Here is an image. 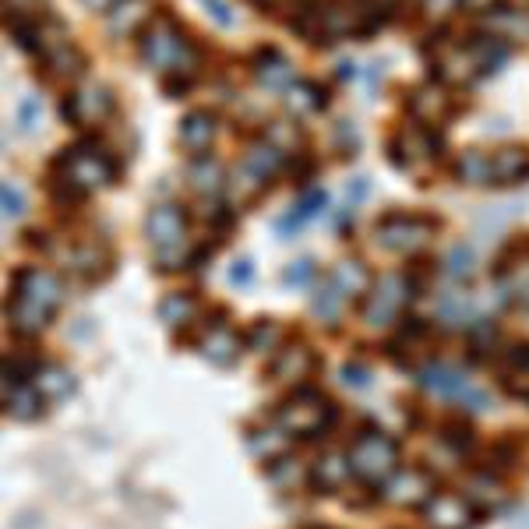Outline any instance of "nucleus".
Returning a JSON list of instances; mask_svg holds the SVG:
<instances>
[{
    "instance_id": "1",
    "label": "nucleus",
    "mask_w": 529,
    "mask_h": 529,
    "mask_svg": "<svg viewBox=\"0 0 529 529\" xmlns=\"http://www.w3.org/2000/svg\"><path fill=\"white\" fill-rule=\"evenodd\" d=\"M64 300V290H60V279L50 276L43 269H22L15 276V286H11V300H8V318L15 325V332L22 336H36L50 325L53 311Z\"/></svg>"
},
{
    "instance_id": "2",
    "label": "nucleus",
    "mask_w": 529,
    "mask_h": 529,
    "mask_svg": "<svg viewBox=\"0 0 529 529\" xmlns=\"http://www.w3.org/2000/svg\"><path fill=\"white\" fill-rule=\"evenodd\" d=\"M145 237L152 244V254L163 269H180L191 258V237H187V216L180 205L163 202L145 219Z\"/></svg>"
},
{
    "instance_id": "3",
    "label": "nucleus",
    "mask_w": 529,
    "mask_h": 529,
    "mask_svg": "<svg viewBox=\"0 0 529 529\" xmlns=\"http://www.w3.org/2000/svg\"><path fill=\"white\" fill-rule=\"evenodd\" d=\"M142 60L156 75H191L194 50L170 18H152V25L142 36Z\"/></svg>"
},
{
    "instance_id": "4",
    "label": "nucleus",
    "mask_w": 529,
    "mask_h": 529,
    "mask_svg": "<svg viewBox=\"0 0 529 529\" xmlns=\"http://www.w3.org/2000/svg\"><path fill=\"white\" fill-rule=\"evenodd\" d=\"M60 191L68 198H85V194H96L103 187L113 184V163L103 152L89 149V145H75L60 156Z\"/></svg>"
},
{
    "instance_id": "5",
    "label": "nucleus",
    "mask_w": 529,
    "mask_h": 529,
    "mask_svg": "<svg viewBox=\"0 0 529 529\" xmlns=\"http://www.w3.org/2000/svg\"><path fill=\"white\" fill-rule=\"evenodd\" d=\"M332 417L336 413H332V403H328L325 395H318L314 388H297L283 403L276 424L286 427L290 434H297V438H314V434H321L332 424Z\"/></svg>"
},
{
    "instance_id": "6",
    "label": "nucleus",
    "mask_w": 529,
    "mask_h": 529,
    "mask_svg": "<svg viewBox=\"0 0 529 529\" xmlns=\"http://www.w3.org/2000/svg\"><path fill=\"white\" fill-rule=\"evenodd\" d=\"M350 466L360 480H367V484H385L395 473V466H399V448H395V441L388 438V434L367 431L353 441Z\"/></svg>"
},
{
    "instance_id": "7",
    "label": "nucleus",
    "mask_w": 529,
    "mask_h": 529,
    "mask_svg": "<svg viewBox=\"0 0 529 529\" xmlns=\"http://www.w3.org/2000/svg\"><path fill=\"white\" fill-rule=\"evenodd\" d=\"M434 223L420 216H388L378 223V244L395 254H417L431 244Z\"/></svg>"
},
{
    "instance_id": "8",
    "label": "nucleus",
    "mask_w": 529,
    "mask_h": 529,
    "mask_svg": "<svg viewBox=\"0 0 529 529\" xmlns=\"http://www.w3.org/2000/svg\"><path fill=\"white\" fill-rule=\"evenodd\" d=\"M406 297H410V286H406L403 276H395V272L381 276L371 290V300H367V311H364L367 325H374V328L392 325V321L399 318V311H403Z\"/></svg>"
},
{
    "instance_id": "9",
    "label": "nucleus",
    "mask_w": 529,
    "mask_h": 529,
    "mask_svg": "<svg viewBox=\"0 0 529 529\" xmlns=\"http://www.w3.org/2000/svg\"><path fill=\"white\" fill-rule=\"evenodd\" d=\"M420 508L431 529H470L477 522V508L452 491H434Z\"/></svg>"
},
{
    "instance_id": "10",
    "label": "nucleus",
    "mask_w": 529,
    "mask_h": 529,
    "mask_svg": "<svg viewBox=\"0 0 529 529\" xmlns=\"http://www.w3.org/2000/svg\"><path fill=\"white\" fill-rule=\"evenodd\" d=\"M110 110H113L110 92H106L103 85H85V89H78L75 96L68 99L64 117H68L71 124H99L103 117H110Z\"/></svg>"
},
{
    "instance_id": "11",
    "label": "nucleus",
    "mask_w": 529,
    "mask_h": 529,
    "mask_svg": "<svg viewBox=\"0 0 529 529\" xmlns=\"http://www.w3.org/2000/svg\"><path fill=\"white\" fill-rule=\"evenodd\" d=\"M431 494V477L420 470H399L385 480V498L395 505H424Z\"/></svg>"
},
{
    "instance_id": "12",
    "label": "nucleus",
    "mask_w": 529,
    "mask_h": 529,
    "mask_svg": "<svg viewBox=\"0 0 529 529\" xmlns=\"http://www.w3.org/2000/svg\"><path fill=\"white\" fill-rule=\"evenodd\" d=\"M202 357L216 367H230L240 357V339L226 325H212L202 336Z\"/></svg>"
},
{
    "instance_id": "13",
    "label": "nucleus",
    "mask_w": 529,
    "mask_h": 529,
    "mask_svg": "<svg viewBox=\"0 0 529 529\" xmlns=\"http://www.w3.org/2000/svg\"><path fill=\"white\" fill-rule=\"evenodd\" d=\"M353 466H350V455L343 452H328L321 455L318 462H314V470H311V480L321 487V491H339V487L350 480Z\"/></svg>"
},
{
    "instance_id": "14",
    "label": "nucleus",
    "mask_w": 529,
    "mask_h": 529,
    "mask_svg": "<svg viewBox=\"0 0 529 529\" xmlns=\"http://www.w3.org/2000/svg\"><path fill=\"white\" fill-rule=\"evenodd\" d=\"M43 392L36 388V381H18L8 385V413L15 420H36L43 413Z\"/></svg>"
},
{
    "instance_id": "15",
    "label": "nucleus",
    "mask_w": 529,
    "mask_h": 529,
    "mask_svg": "<svg viewBox=\"0 0 529 529\" xmlns=\"http://www.w3.org/2000/svg\"><path fill=\"white\" fill-rule=\"evenodd\" d=\"M212 138H216V120L209 113H191L180 124V145L187 152H209Z\"/></svg>"
},
{
    "instance_id": "16",
    "label": "nucleus",
    "mask_w": 529,
    "mask_h": 529,
    "mask_svg": "<svg viewBox=\"0 0 529 529\" xmlns=\"http://www.w3.org/2000/svg\"><path fill=\"white\" fill-rule=\"evenodd\" d=\"M529 173V152L526 149H501L491 152V184H508L522 180Z\"/></svg>"
},
{
    "instance_id": "17",
    "label": "nucleus",
    "mask_w": 529,
    "mask_h": 529,
    "mask_svg": "<svg viewBox=\"0 0 529 529\" xmlns=\"http://www.w3.org/2000/svg\"><path fill=\"white\" fill-rule=\"evenodd\" d=\"M314 367H318V360H314L311 353L304 350V346H290V350L279 353L276 364H272V378H279V381H300V378H307Z\"/></svg>"
},
{
    "instance_id": "18",
    "label": "nucleus",
    "mask_w": 529,
    "mask_h": 529,
    "mask_svg": "<svg viewBox=\"0 0 529 529\" xmlns=\"http://www.w3.org/2000/svg\"><path fill=\"white\" fill-rule=\"evenodd\" d=\"M434 145L431 138H427V131H420V127H410V131H403L399 135V152H395V163H403V166H413L420 159H431L434 156Z\"/></svg>"
},
{
    "instance_id": "19",
    "label": "nucleus",
    "mask_w": 529,
    "mask_h": 529,
    "mask_svg": "<svg viewBox=\"0 0 529 529\" xmlns=\"http://www.w3.org/2000/svg\"><path fill=\"white\" fill-rule=\"evenodd\" d=\"M36 388L43 392L46 403H57V399H68L75 392V378H71L64 367H43L36 374Z\"/></svg>"
},
{
    "instance_id": "20",
    "label": "nucleus",
    "mask_w": 529,
    "mask_h": 529,
    "mask_svg": "<svg viewBox=\"0 0 529 529\" xmlns=\"http://www.w3.org/2000/svg\"><path fill=\"white\" fill-rule=\"evenodd\" d=\"M258 82H261V85H269V89H283V92H286V85H293L290 60L269 50L265 57L258 60Z\"/></svg>"
},
{
    "instance_id": "21",
    "label": "nucleus",
    "mask_w": 529,
    "mask_h": 529,
    "mask_svg": "<svg viewBox=\"0 0 529 529\" xmlns=\"http://www.w3.org/2000/svg\"><path fill=\"white\" fill-rule=\"evenodd\" d=\"M149 0H120L117 8H113L110 15V32L113 36H127V32L135 29L138 22H145V15H149Z\"/></svg>"
},
{
    "instance_id": "22",
    "label": "nucleus",
    "mask_w": 529,
    "mask_h": 529,
    "mask_svg": "<svg viewBox=\"0 0 529 529\" xmlns=\"http://www.w3.org/2000/svg\"><path fill=\"white\" fill-rule=\"evenodd\" d=\"M290 438H293V434L286 431V427H265V431H258V438H251V452L258 455V459L276 462L279 455L286 452Z\"/></svg>"
},
{
    "instance_id": "23",
    "label": "nucleus",
    "mask_w": 529,
    "mask_h": 529,
    "mask_svg": "<svg viewBox=\"0 0 529 529\" xmlns=\"http://www.w3.org/2000/svg\"><path fill=\"white\" fill-rule=\"evenodd\" d=\"M455 173H459L466 184H491V156L477 149H466L455 163Z\"/></svg>"
},
{
    "instance_id": "24",
    "label": "nucleus",
    "mask_w": 529,
    "mask_h": 529,
    "mask_svg": "<svg viewBox=\"0 0 529 529\" xmlns=\"http://www.w3.org/2000/svg\"><path fill=\"white\" fill-rule=\"evenodd\" d=\"M194 314H198V300L187 297V293H173L159 304V318L166 325H187V321H194Z\"/></svg>"
},
{
    "instance_id": "25",
    "label": "nucleus",
    "mask_w": 529,
    "mask_h": 529,
    "mask_svg": "<svg viewBox=\"0 0 529 529\" xmlns=\"http://www.w3.org/2000/svg\"><path fill=\"white\" fill-rule=\"evenodd\" d=\"M223 166L216 163V159H209V156H202L198 163L191 166V184H194V191H202V194H216L219 187H223Z\"/></svg>"
},
{
    "instance_id": "26",
    "label": "nucleus",
    "mask_w": 529,
    "mask_h": 529,
    "mask_svg": "<svg viewBox=\"0 0 529 529\" xmlns=\"http://www.w3.org/2000/svg\"><path fill=\"white\" fill-rule=\"evenodd\" d=\"M343 300H346V293L336 286V279H325V283H321V290L314 293L311 307H314V314H321L325 321H336V314H339V307H343Z\"/></svg>"
},
{
    "instance_id": "27",
    "label": "nucleus",
    "mask_w": 529,
    "mask_h": 529,
    "mask_svg": "<svg viewBox=\"0 0 529 529\" xmlns=\"http://www.w3.org/2000/svg\"><path fill=\"white\" fill-rule=\"evenodd\" d=\"M286 106L297 113H314L325 106V99H321V89H314V85H304V82H293L290 92H286Z\"/></svg>"
},
{
    "instance_id": "28",
    "label": "nucleus",
    "mask_w": 529,
    "mask_h": 529,
    "mask_svg": "<svg viewBox=\"0 0 529 529\" xmlns=\"http://www.w3.org/2000/svg\"><path fill=\"white\" fill-rule=\"evenodd\" d=\"M332 279H336V286L346 293V297H353V293H360V290L367 286V272L360 269L357 261H343V265H339L336 276H332Z\"/></svg>"
},
{
    "instance_id": "29",
    "label": "nucleus",
    "mask_w": 529,
    "mask_h": 529,
    "mask_svg": "<svg viewBox=\"0 0 529 529\" xmlns=\"http://www.w3.org/2000/svg\"><path fill=\"white\" fill-rule=\"evenodd\" d=\"M39 120H43V99L25 96L22 103H18V127H22V131H36Z\"/></svg>"
},
{
    "instance_id": "30",
    "label": "nucleus",
    "mask_w": 529,
    "mask_h": 529,
    "mask_svg": "<svg viewBox=\"0 0 529 529\" xmlns=\"http://www.w3.org/2000/svg\"><path fill=\"white\" fill-rule=\"evenodd\" d=\"M448 272L452 276H470L473 272V251L466 244L452 247V254H448Z\"/></svg>"
},
{
    "instance_id": "31",
    "label": "nucleus",
    "mask_w": 529,
    "mask_h": 529,
    "mask_svg": "<svg viewBox=\"0 0 529 529\" xmlns=\"http://www.w3.org/2000/svg\"><path fill=\"white\" fill-rule=\"evenodd\" d=\"M0 202H4V216H8V219H18L25 212V198H22V191H18L15 184H4V191H0Z\"/></svg>"
},
{
    "instance_id": "32",
    "label": "nucleus",
    "mask_w": 529,
    "mask_h": 529,
    "mask_svg": "<svg viewBox=\"0 0 529 529\" xmlns=\"http://www.w3.org/2000/svg\"><path fill=\"white\" fill-rule=\"evenodd\" d=\"M279 339V328L272 325V321H261L258 328H254V336H251V346L254 350H265L269 343H276Z\"/></svg>"
},
{
    "instance_id": "33",
    "label": "nucleus",
    "mask_w": 529,
    "mask_h": 529,
    "mask_svg": "<svg viewBox=\"0 0 529 529\" xmlns=\"http://www.w3.org/2000/svg\"><path fill=\"white\" fill-rule=\"evenodd\" d=\"M311 276H314V261H297V265L286 272V283H290V286H304Z\"/></svg>"
},
{
    "instance_id": "34",
    "label": "nucleus",
    "mask_w": 529,
    "mask_h": 529,
    "mask_svg": "<svg viewBox=\"0 0 529 529\" xmlns=\"http://www.w3.org/2000/svg\"><path fill=\"white\" fill-rule=\"evenodd\" d=\"M205 8H209V15L216 18L219 25H233V15H230V8H226L223 0H202Z\"/></svg>"
},
{
    "instance_id": "35",
    "label": "nucleus",
    "mask_w": 529,
    "mask_h": 529,
    "mask_svg": "<svg viewBox=\"0 0 529 529\" xmlns=\"http://www.w3.org/2000/svg\"><path fill=\"white\" fill-rule=\"evenodd\" d=\"M272 480H276V484H297V480H300V470H297V466H293V462H290V466H276V470H272Z\"/></svg>"
},
{
    "instance_id": "36",
    "label": "nucleus",
    "mask_w": 529,
    "mask_h": 529,
    "mask_svg": "<svg viewBox=\"0 0 529 529\" xmlns=\"http://www.w3.org/2000/svg\"><path fill=\"white\" fill-rule=\"evenodd\" d=\"M251 261H237V265H233V269H230V283H237V286H244L247 283V279H251Z\"/></svg>"
},
{
    "instance_id": "37",
    "label": "nucleus",
    "mask_w": 529,
    "mask_h": 529,
    "mask_svg": "<svg viewBox=\"0 0 529 529\" xmlns=\"http://www.w3.org/2000/svg\"><path fill=\"white\" fill-rule=\"evenodd\" d=\"M346 381H350V385H367V381H371V374L367 371H360V367H346Z\"/></svg>"
},
{
    "instance_id": "38",
    "label": "nucleus",
    "mask_w": 529,
    "mask_h": 529,
    "mask_svg": "<svg viewBox=\"0 0 529 529\" xmlns=\"http://www.w3.org/2000/svg\"><path fill=\"white\" fill-rule=\"evenodd\" d=\"M85 8H92V11H103V8H117L120 0H82Z\"/></svg>"
},
{
    "instance_id": "39",
    "label": "nucleus",
    "mask_w": 529,
    "mask_h": 529,
    "mask_svg": "<svg viewBox=\"0 0 529 529\" xmlns=\"http://www.w3.org/2000/svg\"><path fill=\"white\" fill-rule=\"evenodd\" d=\"M367 8H374V11H388L395 4V0H364Z\"/></svg>"
}]
</instances>
